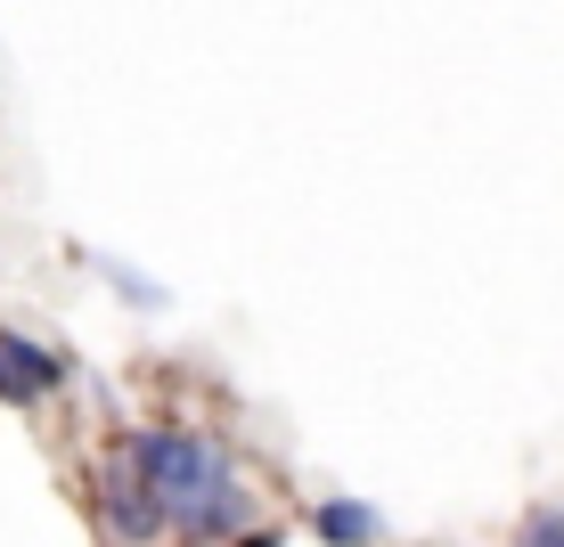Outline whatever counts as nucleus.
<instances>
[{
	"label": "nucleus",
	"instance_id": "f257e3e1",
	"mask_svg": "<svg viewBox=\"0 0 564 547\" xmlns=\"http://www.w3.org/2000/svg\"><path fill=\"white\" fill-rule=\"evenodd\" d=\"M123 449H131V466H140L164 532H181V539H238L246 523H254V499H246V482H238V458H229L213 434H197V425H140V434H123Z\"/></svg>",
	"mask_w": 564,
	"mask_h": 547
},
{
	"label": "nucleus",
	"instance_id": "f03ea898",
	"mask_svg": "<svg viewBox=\"0 0 564 547\" xmlns=\"http://www.w3.org/2000/svg\"><path fill=\"white\" fill-rule=\"evenodd\" d=\"M99 515H107V532L123 539V547L164 539V515H155V499H148L140 466H131V449H107V466H99Z\"/></svg>",
	"mask_w": 564,
	"mask_h": 547
},
{
	"label": "nucleus",
	"instance_id": "7ed1b4c3",
	"mask_svg": "<svg viewBox=\"0 0 564 547\" xmlns=\"http://www.w3.org/2000/svg\"><path fill=\"white\" fill-rule=\"evenodd\" d=\"M57 384H66V360H57L50 343H33L25 327H0V401L33 408V401H50Z\"/></svg>",
	"mask_w": 564,
	"mask_h": 547
},
{
	"label": "nucleus",
	"instance_id": "20e7f679",
	"mask_svg": "<svg viewBox=\"0 0 564 547\" xmlns=\"http://www.w3.org/2000/svg\"><path fill=\"white\" fill-rule=\"evenodd\" d=\"M311 539H319V547H377L384 515L368 499H319V506H311Z\"/></svg>",
	"mask_w": 564,
	"mask_h": 547
},
{
	"label": "nucleus",
	"instance_id": "39448f33",
	"mask_svg": "<svg viewBox=\"0 0 564 547\" xmlns=\"http://www.w3.org/2000/svg\"><path fill=\"white\" fill-rule=\"evenodd\" d=\"M107 270V278H115V295H131V303H140V310H155V303H164V286H148V278H131V270L123 262H99Z\"/></svg>",
	"mask_w": 564,
	"mask_h": 547
},
{
	"label": "nucleus",
	"instance_id": "423d86ee",
	"mask_svg": "<svg viewBox=\"0 0 564 547\" xmlns=\"http://www.w3.org/2000/svg\"><path fill=\"white\" fill-rule=\"evenodd\" d=\"M523 547H564V506H540V515L523 523Z\"/></svg>",
	"mask_w": 564,
	"mask_h": 547
},
{
	"label": "nucleus",
	"instance_id": "0eeeda50",
	"mask_svg": "<svg viewBox=\"0 0 564 547\" xmlns=\"http://www.w3.org/2000/svg\"><path fill=\"white\" fill-rule=\"evenodd\" d=\"M229 547H286V539H279V532H254V539H246V532H238V539H229Z\"/></svg>",
	"mask_w": 564,
	"mask_h": 547
}]
</instances>
